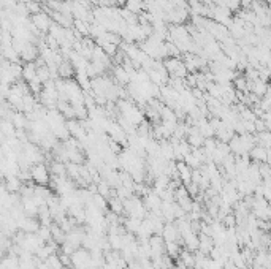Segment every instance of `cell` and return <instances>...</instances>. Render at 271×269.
Returning <instances> with one entry per match:
<instances>
[{"label": "cell", "mask_w": 271, "mask_h": 269, "mask_svg": "<svg viewBox=\"0 0 271 269\" xmlns=\"http://www.w3.org/2000/svg\"><path fill=\"white\" fill-rule=\"evenodd\" d=\"M106 133L110 134V138H111L114 142H117V144H124V142H129V134L125 133V130L121 127L119 122L111 121L110 125H108V129H106Z\"/></svg>", "instance_id": "7a4b0ae2"}, {"label": "cell", "mask_w": 271, "mask_h": 269, "mask_svg": "<svg viewBox=\"0 0 271 269\" xmlns=\"http://www.w3.org/2000/svg\"><path fill=\"white\" fill-rule=\"evenodd\" d=\"M30 174H32V182H35L37 185H48L51 182L49 169L46 168V165H43V163L33 165L30 169Z\"/></svg>", "instance_id": "6da1fadb"}, {"label": "cell", "mask_w": 271, "mask_h": 269, "mask_svg": "<svg viewBox=\"0 0 271 269\" xmlns=\"http://www.w3.org/2000/svg\"><path fill=\"white\" fill-rule=\"evenodd\" d=\"M252 157H254L256 160H267V157H268L267 149L264 146L254 147V150H252Z\"/></svg>", "instance_id": "5b68a950"}, {"label": "cell", "mask_w": 271, "mask_h": 269, "mask_svg": "<svg viewBox=\"0 0 271 269\" xmlns=\"http://www.w3.org/2000/svg\"><path fill=\"white\" fill-rule=\"evenodd\" d=\"M176 169H178V174H179V181H181V182H184L186 185H187V184H191L194 169H192L191 166H189L184 160L178 161V163H176Z\"/></svg>", "instance_id": "3957f363"}, {"label": "cell", "mask_w": 271, "mask_h": 269, "mask_svg": "<svg viewBox=\"0 0 271 269\" xmlns=\"http://www.w3.org/2000/svg\"><path fill=\"white\" fill-rule=\"evenodd\" d=\"M33 21H35V25H37L40 30H46V29H49V25H51L49 17H48L46 14H43V13L35 14V16H33Z\"/></svg>", "instance_id": "277c9868"}]
</instances>
